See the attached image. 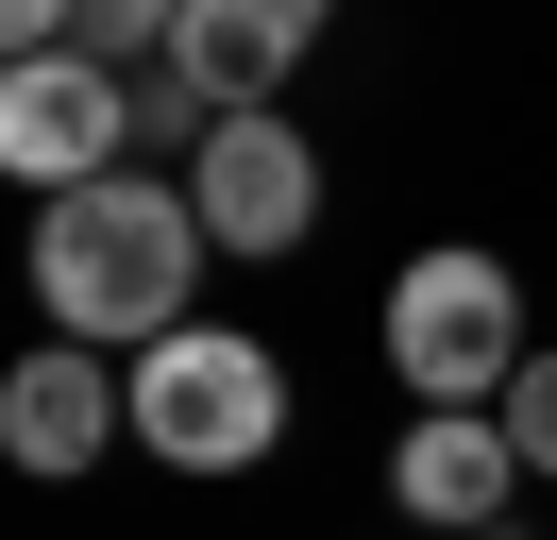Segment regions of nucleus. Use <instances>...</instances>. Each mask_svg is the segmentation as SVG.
<instances>
[{
  "mask_svg": "<svg viewBox=\"0 0 557 540\" xmlns=\"http://www.w3.org/2000/svg\"><path fill=\"white\" fill-rule=\"evenodd\" d=\"M136 439L170 472H253L287 439V371H271V338H237V321H186V338H152L136 355Z\"/></svg>",
  "mask_w": 557,
  "mask_h": 540,
  "instance_id": "7ed1b4c3",
  "label": "nucleus"
},
{
  "mask_svg": "<svg viewBox=\"0 0 557 540\" xmlns=\"http://www.w3.org/2000/svg\"><path fill=\"white\" fill-rule=\"evenodd\" d=\"M119 152H136V85H119L102 51H51V68H0V169H17L35 202L102 186Z\"/></svg>",
  "mask_w": 557,
  "mask_h": 540,
  "instance_id": "20e7f679",
  "label": "nucleus"
},
{
  "mask_svg": "<svg viewBox=\"0 0 557 540\" xmlns=\"http://www.w3.org/2000/svg\"><path fill=\"white\" fill-rule=\"evenodd\" d=\"M186 202H203L220 254H305V236H321V152L287 135V101H271V119H220L203 152H186Z\"/></svg>",
  "mask_w": 557,
  "mask_h": 540,
  "instance_id": "39448f33",
  "label": "nucleus"
},
{
  "mask_svg": "<svg viewBox=\"0 0 557 540\" xmlns=\"http://www.w3.org/2000/svg\"><path fill=\"white\" fill-rule=\"evenodd\" d=\"M507 472H523V439L490 422V405H422L406 456H388V506H406L422 540H490L507 524Z\"/></svg>",
  "mask_w": 557,
  "mask_h": 540,
  "instance_id": "6e6552de",
  "label": "nucleus"
},
{
  "mask_svg": "<svg viewBox=\"0 0 557 540\" xmlns=\"http://www.w3.org/2000/svg\"><path fill=\"white\" fill-rule=\"evenodd\" d=\"M119 422H136V371H102L85 338H35V355L0 371V456L17 472H85Z\"/></svg>",
  "mask_w": 557,
  "mask_h": 540,
  "instance_id": "0eeeda50",
  "label": "nucleus"
},
{
  "mask_svg": "<svg viewBox=\"0 0 557 540\" xmlns=\"http://www.w3.org/2000/svg\"><path fill=\"white\" fill-rule=\"evenodd\" d=\"M490 422H507V439H523V472H557V355H523V389H507V405H490Z\"/></svg>",
  "mask_w": 557,
  "mask_h": 540,
  "instance_id": "9d476101",
  "label": "nucleus"
},
{
  "mask_svg": "<svg viewBox=\"0 0 557 540\" xmlns=\"http://www.w3.org/2000/svg\"><path fill=\"white\" fill-rule=\"evenodd\" d=\"M321 17H338V0H186L170 85L203 101V119H271V101H287V68L321 51Z\"/></svg>",
  "mask_w": 557,
  "mask_h": 540,
  "instance_id": "423d86ee",
  "label": "nucleus"
},
{
  "mask_svg": "<svg viewBox=\"0 0 557 540\" xmlns=\"http://www.w3.org/2000/svg\"><path fill=\"white\" fill-rule=\"evenodd\" d=\"M203 202L152 186V169H102V186L35 202V304L51 338H85V355H152V338H186V287H203Z\"/></svg>",
  "mask_w": 557,
  "mask_h": 540,
  "instance_id": "f257e3e1",
  "label": "nucleus"
},
{
  "mask_svg": "<svg viewBox=\"0 0 557 540\" xmlns=\"http://www.w3.org/2000/svg\"><path fill=\"white\" fill-rule=\"evenodd\" d=\"M170 34H186V0H85V51H152V68H170Z\"/></svg>",
  "mask_w": 557,
  "mask_h": 540,
  "instance_id": "1a4fd4ad",
  "label": "nucleus"
},
{
  "mask_svg": "<svg viewBox=\"0 0 557 540\" xmlns=\"http://www.w3.org/2000/svg\"><path fill=\"white\" fill-rule=\"evenodd\" d=\"M0 51H17V68H51V51H85V0H0Z\"/></svg>",
  "mask_w": 557,
  "mask_h": 540,
  "instance_id": "9b49d317",
  "label": "nucleus"
},
{
  "mask_svg": "<svg viewBox=\"0 0 557 540\" xmlns=\"http://www.w3.org/2000/svg\"><path fill=\"white\" fill-rule=\"evenodd\" d=\"M523 355H541V338H523V270H507V254L440 236V254L388 270V371H406L422 405H507Z\"/></svg>",
  "mask_w": 557,
  "mask_h": 540,
  "instance_id": "f03ea898",
  "label": "nucleus"
}]
</instances>
